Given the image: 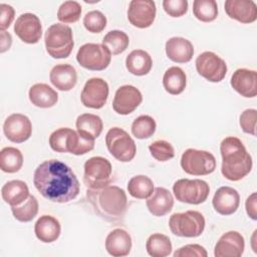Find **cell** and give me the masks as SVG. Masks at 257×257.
<instances>
[{
  "instance_id": "cell-22",
  "label": "cell",
  "mask_w": 257,
  "mask_h": 257,
  "mask_svg": "<svg viewBox=\"0 0 257 257\" xmlns=\"http://www.w3.org/2000/svg\"><path fill=\"white\" fill-rule=\"evenodd\" d=\"M50 82L61 91L71 90L77 81L75 68L67 63L57 64L52 67L49 73Z\"/></svg>"
},
{
  "instance_id": "cell-41",
  "label": "cell",
  "mask_w": 257,
  "mask_h": 257,
  "mask_svg": "<svg viewBox=\"0 0 257 257\" xmlns=\"http://www.w3.org/2000/svg\"><path fill=\"white\" fill-rule=\"evenodd\" d=\"M83 25L88 32L100 33L106 26V17L98 10H92L83 17Z\"/></svg>"
},
{
  "instance_id": "cell-28",
  "label": "cell",
  "mask_w": 257,
  "mask_h": 257,
  "mask_svg": "<svg viewBox=\"0 0 257 257\" xmlns=\"http://www.w3.org/2000/svg\"><path fill=\"white\" fill-rule=\"evenodd\" d=\"M153 66L151 55L142 49L133 50L125 58V67L134 75L143 76L148 74Z\"/></svg>"
},
{
  "instance_id": "cell-17",
  "label": "cell",
  "mask_w": 257,
  "mask_h": 257,
  "mask_svg": "<svg viewBox=\"0 0 257 257\" xmlns=\"http://www.w3.org/2000/svg\"><path fill=\"white\" fill-rule=\"evenodd\" d=\"M245 249L244 237L237 231L224 233L214 248L216 257H240Z\"/></svg>"
},
{
  "instance_id": "cell-43",
  "label": "cell",
  "mask_w": 257,
  "mask_h": 257,
  "mask_svg": "<svg viewBox=\"0 0 257 257\" xmlns=\"http://www.w3.org/2000/svg\"><path fill=\"white\" fill-rule=\"evenodd\" d=\"M256 119L257 110L255 108L245 109L239 117V123L242 131L246 134L255 136L256 135Z\"/></svg>"
},
{
  "instance_id": "cell-1",
  "label": "cell",
  "mask_w": 257,
  "mask_h": 257,
  "mask_svg": "<svg viewBox=\"0 0 257 257\" xmlns=\"http://www.w3.org/2000/svg\"><path fill=\"white\" fill-rule=\"evenodd\" d=\"M33 184L37 191L54 203H67L79 194V182L72 170L58 160L41 163L33 175Z\"/></svg>"
},
{
  "instance_id": "cell-33",
  "label": "cell",
  "mask_w": 257,
  "mask_h": 257,
  "mask_svg": "<svg viewBox=\"0 0 257 257\" xmlns=\"http://www.w3.org/2000/svg\"><path fill=\"white\" fill-rule=\"evenodd\" d=\"M127 191L136 199H148L154 191V183L148 176L138 175L128 181Z\"/></svg>"
},
{
  "instance_id": "cell-39",
  "label": "cell",
  "mask_w": 257,
  "mask_h": 257,
  "mask_svg": "<svg viewBox=\"0 0 257 257\" xmlns=\"http://www.w3.org/2000/svg\"><path fill=\"white\" fill-rule=\"evenodd\" d=\"M81 15V6L76 1H65L57 10V18L60 22L74 23L79 20Z\"/></svg>"
},
{
  "instance_id": "cell-37",
  "label": "cell",
  "mask_w": 257,
  "mask_h": 257,
  "mask_svg": "<svg viewBox=\"0 0 257 257\" xmlns=\"http://www.w3.org/2000/svg\"><path fill=\"white\" fill-rule=\"evenodd\" d=\"M193 13L202 22H212L218 15L217 2L215 0H195L193 2Z\"/></svg>"
},
{
  "instance_id": "cell-4",
  "label": "cell",
  "mask_w": 257,
  "mask_h": 257,
  "mask_svg": "<svg viewBox=\"0 0 257 257\" xmlns=\"http://www.w3.org/2000/svg\"><path fill=\"white\" fill-rule=\"evenodd\" d=\"M47 53L56 59L66 58L70 55L73 46V34L69 26L61 23L49 26L44 35Z\"/></svg>"
},
{
  "instance_id": "cell-10",
  "label": "cell",
  "mask_w": 257,
  "mask_h": 257,
  "mask_svg": "<svg viewBox=\"0 0 257 257\" xmlns=\"http://www.w3.org/2000/svg\"><path fill=\"white\" fill-rule=\"evenodd\" d=\"M76 60L80 66L94 71L105 69L111 60L108 48L99 43H85L78 49Z\"/></svg>"
},
{
  "instance_id": "cell-45",
  "label": "cell",
  "mask_w": 257,
  "mask_h": 257,
  "mask_svg": "<svg viewBox=\"0 0 257 257\" xmlns=\"http://www.w3.org/2000/svg\"><path fill=\"white\" fill-rule=\"evenodd\" d=\"M208 253L206 249L199 244H188L175 251V257H207Z\"/></svg>"
},
{
  "instance_id": "cell-24",
  "label": "cell",
  "mask_w": 257,
  "mask_h": 257,
  "mask_svg": "<svg viewBox=\"0 0 257 257\" xmlns=\"http://www.w3.org/2000/svg\"><path fill=\"white\" fill-rule=\"evenodd\" d=\"M166 54L174 62H189L194 55L192 42L184 37H172L166 42Z\"/></svg>"
},
{
  "instance_id": "cell-40",
  "label": "cell",
  "mask_w": 257,
  "mask_h": 257,
  "mask_svg": "<svg viewBox=\"0 0 257 257\" xmlns=\"http://www.w3.org/2000/svg\"><path fill=\"white\" fill-rule=\"evenodd\" d=\"M149 151L154 159L159 162H166L174 158L175 150L173 146L164 140H158L153 142L149 146Z\"/></svg>"
},
{
  "instance_id": "cell-5",
  "label": "cell",
  "mask_w": 257,
  "mask_h": 257,
  "mask_svg": "<svg viewBox=\"0 0 257 257\" xmlns=\"http://www.w3.org/2000/svg\"><path fill=\"white\" fill-rule=\"evenodd\" d=\"M205 225L204 216L200 212L193 210L184 213H175L169 220L170 230L178 237H198L203 233Z\"/></svg>"
},
{
  "instance_id": "cell-23",
  "label": "cell",
  "mask_w": 257,
  "mask_h": 257,
  "mask_svg": "<svg viewBox=\"0 0 257 257\" xmlns=\"http://www.w3.org/2000/svg\"><path fill=\"white\" fill-rule=\"evenodd\" d=\"M105 249L113 257L128 255L132 249L131 235L121 228L112 230L105 238Z\"/></svg>"
},
{
  "instance_id": "cell-34",
  "label": "cell",
  "mask_w": 257,
  "mask_h": 257,
  "mask_svg": "<svg viewBox=\"0 0 257 257\" xmlns=\"http://www.w3.org/2000/svg\"><path fill=\"white\" fill-rule=\"evenodd\" d=\"M93 148V140H88L73 130L70 131L66 140V153L80 156L92 151Z\"/></svg>"
},
{
  "instance_id": "cell-46",
  "label": "cell",
  "mask_w": 257,
  "mask_h": 257,
  "mask_svg": "<svg viewBox=\"0 0 257 257\" xmlns=\"http://www.w3.org/2000/svg\"><path fill=\"white\" fill-rule=\"evenodd\" d=\"M1 8V20H0V29L1 31H5L14 19V8L8 4H0Z\"/></svg>"
},
{
  "instance_id": "cell-38",
  "label": "cell",
  "mask_w": 257,
  "mask_h": 257,
  "mask_svg": "<svg viewBox=\"0 0 257 257\" xmlns=\"http://www.w3.org/2000/svg\"><path fill=\"white\" fill-rule=\"evenodd\" d=\"M156 121L155 119L147 114L138 116L132 124V133L134 137L139 140H145L151 138L156 132Z\"/></svg>"
},
{
  "instance_id": "cell-29",
  "label": "cell",
  "mask_w": 257,
  "mask_h": 257,
  "mask_svg": "<svg viewBox=\"0 0 257 257\" xmlns=\"http://www.w3.org/2000/svg\"><path fill=\"white\" fill-rule=\"evenodd\" d=\"M76 130L79 135L88 139L95 140L102 132L103 123L101 118L93 113H82L76 118Z\"/></svg>"
},
{
  "instance_id": "cell-3",
  "label": "cell",
  "mask_w": 257,
  "mask_h": 257,
  "mask_svg": "<svg viewBox=\"0 0 257 257\" xmlns=\"http://www.w3.org/2000/svg\"><path fill=\"white\" fill-rule=\"evenodd\" d=\"M87 200L98 216L108 222L121 220L127 209L125 192L117 186L87 191Z\"/></svg>"
},
{
  "instance_id": "cell-2",
  "label": "cell",
  "mask_w": 257,
  "mask_h": 257,
  "mask_svg": "<svg viewBox=\"0 0 257 257\" xmlns=\"http://www.w3.org/2000/svg\"><path fill=\"white\" fill-rule=\"evenodd\" d=\"M220 152L222 156L221 173L227 180L237 182L251 172L252 158L238 138H225L221 142Z\"/></svg>"
},
{
  "instance_id": "cell-31",
  "label": "cell",
  "mask_w": 257,
  "mask_h": 257,
  "mask_svg": "<svg viewBox=\"0 0 257 257\" xmlns=\"http://www.w3.org/2000/svg\"><path fill=\"white\" fill-rule=\"evenodd\" d=\"M146 249L150 256L166 257L172 253L173 246L168 236L161 233H155L148 238Z\"/></svg>"
},
{
  "instance_id": "cell-19",
  "label": "cell",
  "mask_w": 257,
  "mask_h": 257,
  "mask_svg": "<svg viewBox=\"0 0 257 257\" xmlns=\"http://www.w3.org/2000/svg\"><path fill=\"white\" fill-rule=\"evenodd\" d=\"M231 86L244 97H255L257 94V72L247 68L236 69L230 80Z\"/></svg>"
},
{
  "instance_id": "cell-36",
  "label": "cell",
  "mask_w": 257,
  "mask_h": 257,
  "mask_svg": "<svg viewBox=\"0 0 257 257\" xmlns=\"http://www.w3.org/2000/svg\"><path fill=\"white\" fill-rule=\"evenodd\" d=\"M11 211L14 218L19 222H30L38 213V201L34 196L29 195L21 205L11 207Z\"/></svg>"
},
{
  "instance_id": "cell-27",
  "label": "cell",
  "mask_w": 257,
  "mask_h": 257,
  "mask_svg": "<svg viewBox=\"0 0 257 257\" xmlns=\"http://www.w3.org/2000/svg\"><path fill=\"white\" fill-rule=\"evenodd\" d=\"M29 195L27 184L21 180L9 181L1 189L2 199L11 207L21 205Z\"/></svg>"
},
{
  "instance_id": "cell-12",
  "label": "cell",
  "mask_w": 257,
  "mask_h": 257,
  "mask_svg": "<svg viewBox=\"0 0 257 257\" xmlns=\"http://www.w3.org/2000/svg\"><path fill=\"white\" fill-rule=\"evenodd\" d=\"M108 92V84L104 79L92 77L85 82L80 94V100L85 107L98 109L105 104Z\"/></svg>"
},
{
  "instance_id": "cell-42",
  "label": "cell",
  "mask_w": 257,
  "mask_h": 257,
  "mask_svg": "<svg viewBox=\"0 0 257 257\" xmlns=\"http://www.w3.org/2000/svg\"><path fill=\"white\" fill-rule=\"evenodd\" d=\"M70 131L69 127H60L50 135L49 146L54 152L66 153V140Z\"/></svg>"
},
{
  "instance_id": "cell-13",
  "label": "cell",
  "mask_w": 257,
  "mask_h": 257,
  "mask_svg": "<svg viewBox=\"0 0 257 257\" xmlns=\"http://www.w3.org/2000/svg\"><path fill=\"white\" fill-rule=\"evenodd\" d=\"M156 3L152 0H133L127 9L130 23L138 28L150 27L156 18Z\"/></svg>"
},
{
  "instance_id": "cell-44",
  "label": "cell",
  "mask_w": 257,
  "mask_h": 257,
  "mask_svg": "<svg viewBox=\"0 0 257 257\" xmlns=\"http://www.w3.org/2000/svg\"><path fill=\"white\" fill-rule=\"evenodd\" d=\"M163 8L172 17H181L188 11L187 0H164Z\"/></svg>"
},
{
  "instance_id": "cell-21",
  "label": "cell",
  "mask_w": 257,
  "mask_h": 257,
  "mask_svg": "<svg viewBox=\"0 0 257 257\" xmlns=\"http://www.w3.org/2000/svg\"><path fill=\"white\" fill-rule=\"evenodd\" d=\"M146 204L151 214L157 217H162L172 211L174 198L171 192L166 188L157 187L147 199Z\"/></svg>"
},
{
  "instance_id": "cell-7",
  "label": "cell",
  "mask_w": 257,
  "mask_h": 257,
  "mask_svg": "<svg viewBox=\"0 0 257 257\" xmlns=\"http://www.w3.org/2000/svg\"><path fill=\"white\" fill-rule=\"evenodd\" d=\"M83 182L88 189L97 190L107 186L111 180L112 167L103 157H92L83 166Z\"/></svg>"
},
{
  "instance_id": "cell-18",
  "label": "cell",
  "mask_w": 257,
  "mask_h": 257,
  "mask_svg": "<svg viewBox=\"0 0 257 257\" xmlns=\"http://www.w3.org/2000/svg\"><path fill=\"white\" fill-rule=\"evenodd\" d=\"M212 204L215 211L220 215H232L237 211L240 204L239 193L228 186L220 187L214 194Z\"/></svg>"
},
{
  "instance_id": "cell-32",
  "label": "cell",
  "mask_w": 257,
  "mask_h": 257,
  "mask_svg": "<svg viewBox=\"0 0 257 257\" xmlns=\"http://www.w3.org/2000/svg\"><path fill=\"white\" fill-rule=\"evenodd\" d=\"M23 165L22 153L13 147L3 148L0 152V168L3 172L12 174L18 172Z\"/></svg>"
},
{
  "instance_id": "cell-30",
  "label": "cell",
  "mask_w": 257,
  "mask_h": 257,
  "mask_svg": "<svg viewBox=\"0 0 257 257\" xmlns=\"http://www.w3.org/2000/svg\"><path fill=\"white\" fill-rule=\"evenodd\" d=\"M187 84V77L184 70L179 66L169 67L163 76V85L167 92L173 95L184 91Z\"/></svg>"
},
{
  "instance_id": "cell-9",
  "label": "cell",
  "mask_w": 257,
  "mask_h": 257,
  "mask_svg": "<svg viewBox=\"0 0 257 257\" xmlns=\"http://www.w3.org/2000/svg\"><path fill=\"white\" fill-rule=\"evenodd\" d=\"M181 167L189 175L206 176L215 171L216 159L210 152L188 149L181 157Z\"/></svg>"
},
{
  "instance_id": "cell-47",
  "label": "cell",
  "mask_w": 257,
  "mask_h": 257,
  "mask_svg": "<svg viewBox=\"0 0 257 257\" xmlns=\"http://www.w3.org/2000/svg\"><path fill=\"white\" fill-rule=\"evenodd\" d=\"M256 203H257V194L254 192L252 193L246 200L245 203V208L247 215L252 219V220H257V214H256Z\"/></svg>"
},
{
  "instance_id": "cell-14",
  "label": "cell",
  "mask_w": 257,
  "mask_h": 257,
  "mask_svg": "<svg viewBox=\"0 0 257 257\" xmlns=\"http://www.w3.org/2000/svg\"><path fill=\"white\" fill-rule=\"evenodd\" d=\"M3 132L10 142L21 144L31 137L32 123L25 114L12 113L4 121Z\"/></svg>"
},
{
  "instance_id": "cell-15",
  "label": "cell",
  "mask_w": 257,
  "mask_h": 257,
  "mask_svg": "<svg viewBox=\"0 0 257 257\" xmlns=\"http://www.w3.org/2000/svg\"><path fill=\"white\" fill-rule=\"evenodd\" d=\"M14 32L25 43L35 44L42 35V25L38 16L33 13L21 14L14 24Z\"/></svg>"
},
{
  "instance_id": "cell-11",
  "label": "cell",
  "mask_w": 257,
  "mask_h": 257,
  "mask_svg": "<svg viewBox=\"0 0 257 257\" xmlns=\"http://www.w3.org/2000/svg\"><path fill=\"white\" fill-rule=\"evenodd\" d=\"M198 73L211 82H220L227 73V64L224 59L212 51H205L196 58Z\"/></svg>"
},
{
  "instance_id": "cell-26",
  "label": "cell",
  "mask_w": 257,
  "mask_h": 257,
  "mask_svg": "<svg viewBox=\"0 0 257 257\" xmlns=\"http://www.w3.org/2000/svg\"><path fill=\"white\" fill-rule=\"evenodd\" d=\"M29 100L40 108H49L56 104L58 100L57 92L46 83H35L29 88Z\"/></svg>"
},
{
  "instance_id": "cell-16",
  "label": "cell",
  "mask_w": 257,
  "mask_h": 257,
  "mask_svg": "<svg viewBox=\"0 0 257 257\" xmlns=\"http://www.w3.org/2000/svg\"><path fill=\"white\" fill-rule=\"evenodd\" d=\"M142 92L134 85H122L115 91L112 101L113 110L121 115L132 113L142 103Z\"/></svg>"
},
{
  "instance_id": "cell-25",
  "label": "cell",
  "mask_w": 257,
  "mask_h": 257,
  "mask_svg": "<svg viewBox=\"0 0 257 257\" xmlns=\"http://www.w3.org/2000/svg\"><path fill=\"white\" fill-rule=\"evenodd\" d=\"M34 232L38 240L43 243H52L56 241L61 232L59 221L50 215H43L36 221Z\"/></svg>"
},
{
  "instance_id": "cell-35",
  "label": "cell",
  "mask_w": 257,
  "mask_h": 257,
  "mask_svg": "<svg viewBox=\"0 0 257 257\" xmlns=\"http://www.w3.org/2000/svg\"><path fill=\"white\" fill-rule=\"evenodd\" d=\"M102 44L108 48L112 55H117L127 48L130 38L127 34L121 30H111L104 35Z\"/></svg>"
},
{
  "instance_id": "cell-48",
  "label": "cell",
  "mask_w": 257,
  "mask_h": 257,
  "mask_svg": "<svg viewBox=\"0 0 257 257\" xmlns=\"http://www.w3.org/2000/svg\"><path fill=\"white\" fill-rule=\"evenodd\" d=\"M12 44L11 34L6 31H1V41H0V52L3 53L10 48Z\"/></svg>"
},
{
  "instance_id": "cell-6",
  "label": "cell",
  "mask_w": 257,
  "mask_h": 257,
  "mask_svg": "<svg viewBox=\"0 0 257 257\" xmlns=\"http://www.w3.org/2000/svg\"><path fill=\"white\" fill-rule=\"evenodd\" d=\"M105 145L110 155L121 163L131 162L137 153L135 141L124 130L117 126L108 130Z\"/></svg>"
},
{
  "instance_id": "cell-8",
  "label": "cell",
  "mask_w": 257,
  "mask_h": 257,
  "mask_svg": "<svg viewBox=\"0 0 257 257\" xmlns=\"http://www.w3.org/2000/svg\"><path fill=\"white\" fill-rule=\"evenodd\" d=\"M173 192L179 202L199 205L207 200L210 187L205 181L200 179H180L175 182Z\"/></svg>"
},
{
  "instance_id": "cell-20",
  "label": "cell",
  "mask_w": 257,
  "mask_h": 257,
  "mask_svg": "<svg viewBox=\"0 0 257 257\" xmlns=\"http://www.w3.org/2000/svg\"><path fill=\"white\" fill-rule=\"evenodd\" d=\"M224 7L230 18L241 23H252L257 19V6L252 0H227Z\"/></svg>"
}]
</instances>
